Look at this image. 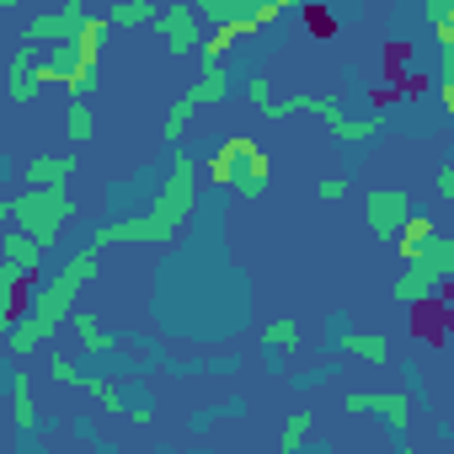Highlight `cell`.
Instances as JSON below:
<instances>
[{
	"instance_id": "1",
	"label": "cell",
	"mask_w": 454,
	"mask_h": 454,
	"mask_svg": "<svg viewBox=\"0 0 454 454\" xmlns=\"http://www.w3.org/2000/svg\"><path fill=\"white\" fill-rule=\"evenodd\" d=\"M102 273V262H97V252L91 247H81L33 300H27V316L17 321V326H6V358H27L38 342H49V337H59V326L65 321H75V294L91 284Z\"/></svg>"
},
{
	"instance_id": "2",
	"label": "cell",
	"mask_w": 454,
	"mask_h": 454,
	"mask_svg": "<svg viewBox=\"0 0 454 454\" xmlns=\"http://www.w3.org/2000/svg\"><path fill=\"white\" fill-rule=\"evenodd\" d=\"M0 219H6L12 231L33 236V241L49 252V247L70 231L75 198H70V192H33V187H22V192H6V198H0Z\"/></svg>"
},
{
	"instance_id": "3",
	"label": "cell",
	"mask_w": 454,
	"mask_h": 454,
	"mask_svg": "<svg viewBox=\"0 0 454 454\" xmlns=\"http://www.w3.org/2000/svg\"><path fill=\"white\" fill-rule=\"evenodd\" d=\"M294 113H316V118L332 129L337 145H369L374 134H385V118H348V113L332 107L326 97H289V102H273V107H268L273 123H284V118H294Z\"/></svg>"
},
{
	"instance_id": "4",
	"label": "cell",
	"mask_w": 454,
	"mask_h": 454,
	"mask_svg": "<svg viewBox=\"0 0 454 454\" xmlns=\"http://www.w3.org/2000/svg\"><path fill=\"white\" fill-rule=\"evenodd\" d=\"M231 97V70L224 65H208L203 59V70H198V81L176 97V107L166 113V123H160V134H166V145H176L182 134H187V118L198 113V107H214V102H224Z\"/></svg>"
},
{
	"instance_id": "5",
	"label": "cell",
	"mask_w": 454,
	"mask_h": 454,
	"mask_svg": "<svg viewBox=\"0 0 454 454\" xmlns=\"http://www.w3.org/2000/svg\"><path fill=\"white\" fill-rule=\"evenodd\" d=\"M219 155L231 160V192H236V198H262V192H268V182H273V155H268L257 139L231 134V139L219 145Z\"/></svg>"
},
{
	"instance_id": "6",
	"label": "cell",
	"mask_w": 454,
	"mask_h": 454,
	"mask_svg": "<svg viewBox=\"0 0 454 454\" xmlns=\"http://www.w3.org/2000/svg\"><path fill=\"white\" fill-rule=\"evenodd\" d=\"M198 166L203 160H192L187 150H171V176H166V187L155 198V214L171 224V231H182V224L198 214Z\"/></svg>"
},
{
	"instance_id": "7",
	"label": "cell",
	"mask_w": 454,
	"mask_h": 454,
	"mask_svg": "<svg viewBox=\"0 0 454 454\" xmlns=\"http://www.w3.org/2000/svg\"><path fill=\"white\" fill-rule=\"evenodd\" d=\"M411 214H417V203H411V192H401V187H374V192L364 198V219H369V236H374V241H390V247H395V236L411 224Z\"/></svg>"
},
{
	"instance_id": "8",
	"label": "cell",
	"mask_w": 454,
	"mask_h": 454,
	"mask_svg": "<svg viewBox=\"0 0 454 454\" xmlns=\"http://www.w3.org/2000/svg\"><path fill=\"white\" fill-rule=\"evenodd\" d=\"M198 17L219 33V27H241V33H257V27H273L284 17L278 0L268 6H252V0H198Z\"/></svg>"
},
{
	"instance_id": "9",
	"label": "cell",
	"mask_w": 454,
	"mask_h": 454,
	"mask_svg": "<svg viewBox=\"0 0 454 454\" xmlns=\"http://www.w3.org/2000/svg\"><path fill=\"white\" fill-rule=\"evenodd\" d=\"M171 224L150 208V214H134V219H107V224H97L91 231V252H102V247H113V241H150V247H171Z\"/></svg>"
},
{
	"instance_id": "10",
	"label": "cell",
	"mask_w": 454,
	"mask_h": 454,
	"mask_svg": "<svg viewBox=\"0 0 454 454\" xmlns=\"http://www.w3.org/2000/svg\"><path fill=\"white\" fill-rule=\"evenodd\" d=\"M91 22V12L81 6V0H65L59 12H38V17H27V43L38 49V43H75L81 38V27Z\"/></svg>"
},
{
	"instance_id": "11",
	"label": "cell",
	"mask_w": 454,
	"mask_h": 454,
	"mask_svg": "<svg viewBox=\"0 0 454 454\" xmlns=\"http://www.w3.org/2000/svg\"><path fill=\"white\" fill-rule=\"evenodd\" d=\"M155 33H160V43L171 49V59H176V54H192V49H203V43H208L198 6H160Z\"/></svg>"
},
{
	"instance_id": "12",
	"label": "cell",
	"mask_w": 454,
	"mask_h": 454,
	"mask_svg": "<svg viewBox=\"0 0 454 454\" xmlns=\"http://www.w3.org/2000/svg\"><path fill=\"white\" fill-rule=\"evenodd\" d=\"M38 273H43V247L6 224V236H0V278L6 284H33Z\"/></svg>"
},
{
	"instance_id": "13",
	"label": "cell",
	"mask_w": 454,
	"mask_h": 454,
	"mask_svg": "<svg viewBox=\"0 0 454 454\" xmlns=\"http://www.w3.org/2000/svg\"><path fill=\"white\" fill-rule=\"evenodd\" d=\"M326 348L332 353H348V358H364V364H385L390 358V342L385 337H374V332H353L348 326V316H326Z\"/></svg>"
},
{
	"instance_id": "14",
	"label": "cell",
	"mask_w": 454,
	"mask_h": 454,
	"mask_svg": "<svg viewBox=\"0 0 454 454\" xmlns=\"http://www.w3.org/2000/svg\"><path fill=\"white\" fill-rule=\"evenodd\" d=\"M6 401H12V417H17L22 443H33V433H38V427H49V417L38 411V395H33L27 374L17 369V358H6Z\"/></svg>"
},
{
	"instance_id": "15",
	"label": "cell",
	"mask_w": 454,
	"mask_h": 454,
	"mask_svg": "<svg viewBox=\"0 0 454 454\" xmlns=\"http://www.w3.org/2000/svg\"><path fill=\"white\" fill-rule=\"evenodd\" d=\"M38 65H43V59H38V49H33V43H17V49H12V65H6V97H12L17 107H27V102L43 91Z\"/></svg>"
},
{
	"instance_id": "16",
	"label": "cell",
	"mask_w": 454,
	"mask_h": 454,
	"mask_svg": "<svg viewBox=\"0 0 454 454\" xmlns=\"http://www.w3.org/2000/svg\"><path fill=\"white\" fill-rule=\"evenodd\" d=\"M70 176H75V160H70V155H33V160L22 166V182H27L33 192H65Z\"/></svg>"
},
{
	"instance_id": "17",
	"label": "cell",
	"mask_w": 454,
	"mask_h": 454,
	"mask_svg": "<svg viewBox=\"0 0 454 454\" xmlns=\"http://www.w3.org/2000/svg\"><path fill=\"white\" fill-rule=\"evenodd\" d=\"M443 284H449L443 273H433V268H422V262H417V268H401V273H395L390 294H395L401 305H422V300H433Z\"/></svg>"
},
{
	"instance_id": "18",
	"label": "cell",
	"mask_w": 454,
	"mask_h": 454,
	"mask_svg": "<svg viewBox=\"0 0 454 454\" xmlns=\"http://www.w3.org/2000/svg\"><path fill=\"white\" fill-rule=\"evenodd\" d=\"M438 236H443V231H438V224H433L427 214H411V224H406V231L395 236V257H401V268L422 262V257H427V247H433Z\"/></svg>"
},
{
	"instance_id": "19",
	"label": "cell",
	"mask_w": 454,
	"mask_h": 454,
	"mask_svg": "<svg viewBox=\"0 0 454 454\" xmlns=\"http://www.w3.org/2000/svg\"><path fill=\"white\" fill-rule=\"evenodd\" d=\"M70 332H75V348H81L86 358H102V353H113V348L123 342V337H113V332H107V326H102V321H97L91 310H75Z\"/></svg>"
},
{
	"instance_id": "20",
	"label": "cell",
	"mask_w": 454,
	"mask_h": 454,
	"mask_svg": "<svg viewBox=\"0 0 454 454\" xmlns=\"http://www.w3.org/2000/svg\"><path fill=\"white\" fill-rule=\"evenodd\" d=\"M86 395H91L107 417H129V385H123V380H91Z\"/></svg>"
},
{
	"instance_id": "21",
	"label": "cell",
	"mask_w": 454,
	"mask_h": 454,
	"mask_svg": "<svg viewBox=\"0 0 454 454\" xmlns=\"http://www.w3.org/2000/svg\"><path fill=\"white\" fill-rule=\"evenodd\" d=\"M262 342H268V364H278V353H289V348L300 342V321H289V316L268 321V326H262Z\"/></svg>"
},
{
	"instance_id": "22",
	"label": "cell",
	"mask_w": 454,
	"mask_h": 454,
	"mask_svg": "<svg viewBox=\"0 0 454 454\" xmlns=\"http://www.w3.org/2000/svg\"><path fill=\"white\" fill-rule=\"evenodd\" d=\"M310 427H316V417L300 406V411H289L284 417V433H278V454H300V443L310 438Z\"/></svg>"
},
{
	"instance_id": "23",
	"label": "cell",
	"mask_w": 454,
	"mask_h": 454,
	"mask_svg": "<svg viewBox=\"0 0 454 454\" xmlns=\"http://www.w3.org/2000/svg\"><path fill=\"white\" fill-rule=\"evenodd\" d=\"M155 17H160V6H150V0H123V6H113V12H107V22H113V27H145V22L155 27Z\"/></svg>"
},
{
	"instance_id": "24",
	"label": "cell",
	"mask_w": 454,
	"mask_h": 454,
	"mask_svg": "<svg viewBox=\"0 0 454 454\" xmlns=\"http://www.w3.org/2000/svg\"><path fill=\"white\" fill-rule=\"evenodd\" d=\"M65 134H70V145H91V139H97V113H91L86 102H70V113H65Z\"/></svg>"
},
{
	"instance_id": "25",
	"label": "cell",
	"mask_w": 454,
	"mask_h": 454,
	"mask_svg": "<svg viewBox=\"0 0 454 454\" xmlns=\"http://www.w3.org/2000/svg\"><path fill=\"white\" fill-rule=\"evenodd\" d=\"M224 417H247V395H231V401H219V406L192 411V433H203L208 422H224Z\"/></svg>"
},
{
	"instance_id": "26",
	"label": "cell",
	"mask_w": 454,
	"mask_h": 454,
	"mask_svg": "<svg viewBox=\"0 0 454 454\" xmlns=\"http://www.w3.org/2000/svg\"><path fill=\"white\" fill-rule=\"evenodd\" d=\"M427 27H433L438 49L454 43V0H433V6H427Z\"/></svg>"
},
{
	"instance_id": "27",
	"label": "cell",
	"mask_w": 454,
	"mask_h": 454,
	"mask_svg": "<svg viewBox=\"0 0 454 454\" xmlns=\"http://www.w3.org/2000/svg\"><path fill=\"white\" fill-rule=\"evenodd\" d=\"M348 187H353L348 176H321V182H316V198H321V203H342Z\"/></svg>"
},
{
	"instance_id": "28",
	"label": "cell",
	"mask_w": 454,
	"mask_h": 454,
	"mask_svg": "<svg viewBox=\"0 0 454 454\" xmlns=\"http://www.w3.org/2000/svg\"><path fill=\"white\" fill-rule=\"evenodd\" d=\"M268 86H273L268 75H252V81H247V102H252V107H262V113L273 107V91H268Z\"/></svg>"
},
{
	"instance_id": "29",
	"label": "cell",
	"mask_w": 454,
	"mask_h": 454,
	"mask_svg": "<svg viewBox=\"0 0 454 454\" xmlns=\"http://www.w3.org/2000/svg\"><path fill=\"white\" fill-rule=\"evenodd\" d=\"M49 374H54L59 385H91V380L75 369V358H54V364H49Z\"/></svg>"
},
{
	"instance_id": "30",
	"label": "cell",
	"mask_w": 454,
	"mask_h": 454,
	"mask_svg": "<svg viewBox=\"0 0 454 454\" xmlns=\"http://www.w3.org/2000/svg\"><path fill=\"white\" fill-rule=\"evenodd\" d=\"M433 192H438L443 203H454V160H443V166H438V176H433Z\"/></svg>"
},
{
	"instance_id": "31",
	"label": "cell",
	"mask_w": 454,
	"mask_h": 454,
	"mask_svg": "<svg viewBox=\"0 0 454 454\" xmlns=\"http://www.w3.org/2000/svg\"><path fill=\"white\" fill-rule=\"evenodd\" d=\"M326 374H332V364H316V369H300V374H294V390H316V385H321Z\"/></svg>"
}]
</instances>
